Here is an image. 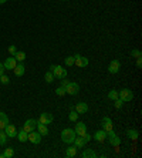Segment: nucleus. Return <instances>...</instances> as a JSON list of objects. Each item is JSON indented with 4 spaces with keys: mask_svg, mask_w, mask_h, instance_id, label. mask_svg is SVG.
Segmentation results:
<instances>
[{
    "mask_svg": "<svg viewBox=\"0 0 142 158\" xmlns=\"http://www.w3.org/2000/svg\"><path fill=\"white\" fill-rule=\"evenodd\" d=\"M50 71L53 74H54V78H57V80H63V78L67 77V70L64 69L63 66H60V64H53V66H50Z\"/></svg>",
    "mask_w": 142,
    "mask_h": 158,
    "instance_id": "1",
    "label": "nucleus"
},
{
    "mask_svg": "<svg viewBox=\"0 0 142 158\" xmlns=\"http://www.w3.org/2000/svg\"><path fill=\"white\" fill-rule=\"evenodd\" d=\"M75 137H77V134L73 128H64L61 131V141L68 144V145L74 143V138H75Z\"/></svg>",
    "mask_w": 142,
    "mask_h": 158,
    "instance_id": "2",
    "label": "nucleus"
},
{
    "mask_svg": "<svg viewBox=\"0 0 142 158\" xmlns=\"http://www.w3.org/2000/svg\"><path fill=\"white\" fill-rule=\"evenodd\" d=\"M118 98H121L124 103H129L134 100V93L129 88H122L121 91H118Z\"/></svg>",
    "mask_w": 142,
    "mask_h": 158,
    "instance_id": "3",
    "label": "nucleus"
},
{
    "mask_svg": "<svg viewBox=\"0 0 142 158\" xmlns=\"http://www.w3.org/2000/svg\"><path fill=\"white\" fill-rule=\"evenodd\" d=\"M107 140L109 141V144L112 145V147H120V144H121V140H120V137L114 132V130H111V131L107 132Z\"/></svg>",
    "mask_w": 142,
    "mask_h": 158,
    "instance_id": "4",
    "label": "nucleus"
},
{
    "mask_svg": "<svg viewBox=\"0 0 142 158\" xmlns=\"http://www.w3.org/2000/svg\"><path fill=\"white\" fill-rule=\"evenodd\" d=\"M66 93L68 96H77L80 93V85L74 83V81H70L68 84L66 85Z\"/></svg>",
    "mask_w": 142,
    "mask_h": 158,
    "instance_id": "5",
    "label": "nucleus"
},
{
    "mask_svg": "<svg viewBox=\"0 0 142 158\" xmlns=\"http://www.w3.org/2000/svg\"><path fill=\"white\" fill-rule=\"evenodd\" d=\"M74 64L80 69H85L88 66V59L87 57H83L81 54H75L74 56Z\"/></svg>",
    "mask_w": 142,
    "mask_h": 158,
    "instance_id": "6",
    "label": "nucleus"
},
{
    "mask_svg": "<svg viewBox=\"0 0 142 158\" xmlns=\"http://www.w3.org/2000/svg\"><path fill=\"white\" fill-rule=\"evenodd\" d=\"M37 127V121L34 120V118H30V120H27V121L24 123V125H23V130H24L26 132H30V131H34Z\"/></svg>",
    "mask_w": 142,
    "mask_h": 158,
    "instance_id": "7",
    "label": "nucleus"
},
{
    "mask_svg": "<svg viewBox=\"0 0 142 158\" xmlns=\"http://www.w3.org/2000/svg\"><path fill=\"white\" fill-rule=\"evenodd\" d=\"M16 64H17V60L14 59V56H11V57H7V59L4 60L3 63V66L6 70H13L16 67Z\"/></svg>",
    "mask_w": 142,
    "mask_h": 158,
    "instance_id": "8",
    "label": "nucleus"
},
{
    "mask_svg": "<svg viewBox=\"0 0 142 158\" xmlns=\"http://www.w3.org/2000/svg\"><path fill=\"white\" fill-rule=\"evenodd\" d=\"M29 141L33 144H40L41 143V134L39 131H30L29 132Z\"/></svg>",
    "mask_w": 142,
    "mask_h": 158,
    "instance_id": "9",
    "label": "nucleus"
},
{
    "mask_svg": "<svg viewBox=\"0 0 142 158\" xmlns=\"http://www.w3.org/2000/svg\"><path fill=\"white\" fill-rule=\"evenodd\" d=\"M74 131H75L77 135H84V134L87 132V125H85V123L78 121L77 123V125L74 127Z\"/></svg>",
    "mask_w": 142,
    "mask_h": 158,
    "instance_id": "10",
    "label": "nucleus"
},
{
    "mask_svg": "<svg viewBox=\"0 0 142 158\" xmlns=\"http://www.w3.org/2000/svg\"><path fill=\"white\" fill-rule=\"evenodd\" d=\"M121 69V63L118 61V60H112V61L109 63V66H108V71L111 74H117L118 71H120Z\"/></svg>",
    "mask_w": 142,
    "mask_h": 158,
    "instance_id": "11",
    "label": "nucleus"
},
{
    "mask_svg": "<svg viewBox=\"0 0 142 158\" xmlns=\"http://www.w3.org/2000/svg\"><path fill=\"white\" fill-rule=\"evenodd\" d=\"M4 132H6V135H7L9 138H13V137L17 135V130H16V127L14 125H11L10 123L4 127Z\"/></svg>",
    "mask_w": 142,
    "mask_h": 158,
    "instance_id": "12",
    "label": "nucleus"
},
{
    "mask_svg": "<svg viewBox=\"0 0 142 158\" xmlns=\"http://www.w3.org/2000/svg\"><path fill=\"white\" fill-rule=\"evenodd\" d=\"M102 130L104 131H111V130H114V125H112V120L109 117H104L102 118Z\"/></svg>",
    "mask_w": 142,
    "mask_h": 158,
    "instance_id": "13",
    "label": "nucleus"
},
{
    "mask_svg": "<svg viewBox=\"0 0 142 158\" xmlns=\"http://www.w3.org/2000/svg\"><path fill=\"white\" fill-rule=\"evenodd\" d=\"M39 121L47 125V124H51V123L54 121V118H53V115H51L50 113H43V114H40V118H39Z\"/></svg>",
    "mask_w": 142,
    "mask_h": 158,
    "instance_id": "14",
    "label": "nucleus"
},
{
    "mask_svg": "<svg viewBox=\"0 0 142 158\" xmlns=\"http://www.w3.org/2000/svg\"><path fill=\"white\" fill-rule=\"evenodd\" d=\"M97 143H104V141L107 140V131H104V130H98V131L94 134V137H92Z\"/></svg>",
    "mask_w": 142,
    "mask_h": 158,
    "instance_id": "15",
    "label": "nucleus"
},
{
    "mask_svg": "<svg viewBox=\"0 0 142 158\" xmlns=\"http://www.w3.org/2000/svg\"><path fill=\"white\" fill-rule=\"evenodd\" d=\"M73 108L78 113V114H85V113H88V104L87 103H77V106L73 107Z\"/></svg>",
    "mask_w": 142,
    "mask_h": 158,
    "instance_id": "16",
    "label": "nucleus"
},
{
    "mask_svg": "<svg viewBox=\"0 0 142 158\" xmlns=\"http://www.w3.org/2000/svg\"><path fill=\"white\" fill-rule=\"evenodd\" d=\"M37 130H39V132L41 134V137H46V135H48V128H47V125L46 124H43V123H40V121H37V127H36Z\"/></svg>",
    "mask_w": 142,
    "mask_h": 158,
    "instance_id": "17",
    "label": "nucleus"
},
{
    "mask_svg": "<svg viewBox=\"0 0 142 158\" xmlns=\"http://www.w3.org/2000/svg\"><path fill=\"white\" fill-rule=\"evenodd\" d=\"M81 157L83 158H97L98 155H97V152H95L94 150H91V148H85V150L83 151Z\"/></svg>",
    "mask_w": 142,
    "mask_h": 158,
    "instance_id": "18",
    "label": "nucleus"
},
{
    "mask_svg": "<svg viewBox=\"0 0 142 158\" xmlns=\"http://www.w3.org/2000/svg\"><path fill=\"white\" fill-rule=\"evenodd\" d=\"M24 70H26V67L23 63H18V64H16V67L13 69V71H14V74L17 76V77H22L23 74H24Z\"/></svg>",
    "mask_w": 142,
    "mask_h": 158,
    "instance_id": "19",
    "label": "nucleus"
},
{
    "mask_svg": "<svg viewBox=\"0 0 142 158\" xmlns=\"http://www.w3.org/2000/svg\"><path fill=\"white\" fill-rule=\"evenodd\" d=\"M17 140L20 141V143H26V141H29V132H26L24 130H20V131L17 132Z\"/></svg>",
    "mask_w": 142,
    "mask_h": 158,
    "instance_id": "20",
    "label": "nucleus"
},
{
    "mask_svg": "<svg viewBox=\"0 0 142 158\" xmlns=\"http://www.w3.org/2000/svg\"><path fill=\"white\" fill-rule=\"evenodd\" d=\"M74 145H75L77 148H84L85 145H87V141L84 140L81 135H78V137H75V138H74Z\"/></svg>",
    "mask_w": 142,
    "mask_h": 158,
    "instance_id": "21",
    "label": "nucleus"
},
{
    "mask_svg": "<svg viewBox=\"0 0 142 158\" xmlns=\"http://www.w3.org/2000/svg\"><path fill=\"white\" fill-rule=\"evenodd\" d=\"M77 150H78V148H77L75 145H70V147H67V150H66V157H67V158L75 157V155H77Z\"/></svg>",
    "mask_w": 142,
    "mask_h": 158,
    "instance_id": "22",
    "label": "nucleus"
},
{
    "mask_svg": "<svg viewBox=\"0 0 142 158\" xmlns=\"http://www.w3.org/2000/svg\"><path fill=\"white\" fill-rule=\"evenodd\" d=\"M9 124V117L4 114L3 111H0V130H4V127Z\"/></svg>",
    "mask_w": 142,
    "mask_h": 158,
    "instance_id": "23",
    "label": "nucleus"
},
{
    "mask_svg": "<svg viewBox=\"0 0 142 158\" xmlns=\"http://www.w3.org/2000/svg\"><path fill=\"white\" fill-rule=\"evenodd\" d=\"M127 135L129 137L131 140H138V137H139V132H138V130L129 128V130H127Z\"/></svg>",
    "mask_w": 142,
    "mask_h": 158,
    "instance_id": "24",
    "label": "nucleus"
},
{
    "mask_svg": "<svg viewBox=\"0 0 142 158\" xmlns=\"http://www.w3.org/2000/svg\"><path fill=\"white\" fill-rule=\"evenodd\" d=\"M78 115H80V114H78L74 108H71V111H70V114H68V120H70V121H73V123H77Z\"/></svg>",
    "mask_w": 142,
    "mask_h": 158,
    "instance_id": "25",
    "label": "nucleus"
},
{
    "mask_svg": "<svg viewBox=\"0 0 142 158\" xmlns=\"http://www.w3.org/2000/svg\"><path fill=\"white\" fill-rule=\"evenodd\" d=\"M14 59L17 60L18 63H23V61L26 60V53H24V52H17V53L14 54Z\"/></svg>",
    "mask_w": 142,
    "mask_h": 158,
    "instance_id": "26",
    "label": "nucleus"
},
{
    "mask_svg": "<svg viewBox=\"0 0 142 158\" xmlns=\"http://www.w3.org/2000/svg\"><path fill=\"white\" fill-rule=\"evenodd\" d=\"M7 138H9V137L6 135V132H4L3 130H0V145H6Z\"/></svg>",
    "mask_w": 142,
    "mask_h": 158,
    "instance_id": "27",
    "label": "nucleus"
},
{
    "mask_svg": "<svg viewBox=\"0 0 142 158\" xmlns=\"http://www.w3.org/2000/svg\"><path fill=\"white\" fill-rule=\"evenodd\" d=\"M3 155H4V158H11L14 155V150L13 148H4Z\"/></svg>",
    "mask_w": 142,
    "mask_h": 158,
    "instance_id": "28",
    "label": "nucleus"
},
{
    "mask_svg": "<svg viewBox=\"0 0 142 158\" xmlns=\"http://www.w3.org/2000/svg\"><path fill=\"white\" fill-rule=\"evenodd\" d=\"M44 80L47 81V83H53L54 81V74L51 73V71H47V73L44 74Z\"/></svg>",
    "mask_w": 142,
    "mask_h": 158,
    "instance_id": "29",
    "label": "nucleus"
},
{
    "mask_svg": "<svg viewBox=\"0 0 142 158\" xmlns=\"http://www.w3.org/2000/svg\"><path fill=\"white\" fill-rule=\"evenodd\" d=\"M55 94H57V96H59V97L66 96V94H67V93H66V88H64V87H61V85H60L59 88H55Z\"/></svg>",
    "mask_w": 142,
    "mask_h": 158,
    "instance_id": "30",
    "label": "nucleus"
},
{
    "mask_svg": "<svg viewBox=\"0 0 142 158\" xmlns=\"http://www.w3.org/2000/svg\"><path fill=\"white\" fill-rule=\"evenodd\" d=\"M108 98L112 100V101H114V100H117L118 98V91H117V90H111V91L108 93Z\"/></svg>",
    "mask_w": 142,
    "mask_h": 158,
    "instance_id": "31",
    "label": "nucleus"
},
{
    "mask_svg": "<svg viewBox=\"0 0 142 158\" xmlns=\"http://www.w3.org/2000/svg\"><path fill=\"white\" fill-rule=\"evenodd\" d=\"M131 56L135 57V59H139V57H142V53H141V50H138V48H134V50H131Z\"/></svg>",
    "mask_w": 142,
    "mask_h": 158,
    "instance_id": "32",
    "label": "nucleus"
},
{
    "mask_svg": "<svg viewBox=\"0 0 142 158\" xmlns=\"http://www.w3.org/2000/svg\"><path fill=\"white\" fill-rule=\"evenodd\" d=\"M66 66H68V67L74 66V56H68V57H66Z\"/></svg>",
    "mask_w": 142,
    "mask_h": 158,
    "instance_id": "33",
    "label": "nucleus"
},
{
    "mask_svg": "<svg viewBox=\"0 0 142 158\" xmlns=\"http://www.w3.org/2000/svg\"><path fill=\"white\" fill-rule=\"evenodd\" d=\"M0 83H2V84H9V83H10V78L3 74V76H0Z\"/></svg>",
    "mask_w": 142,
    "mask_h": 158,
    "instance_id": "34",
    "label": "nucleus"
},
{
    "mask_svg": "<svg viewBox=\"0 0 142 158\" xmlns=\"http://www.w3.org/2000/svg\"><path fill=\"white\" fill-rule=\"evenodd\" d=\"M124 104V101L121 98H117V100H114V106H115V108H121V106Z\"/></svg>",
    "mask_w": 142,
    "mask_h": 158,
    "instance_id": "35",
    "label": "nucleus"
},
{
    "mask_svg": "<svg viewBox=\"0 0 142 158\" xmlns=\"http://www.w3.org/2000/svg\"><path fill=\"white\" fill-rule=\"evenodd\" d=\"M16 53H17V48H16V46H9V54H10V56H14Z\"/></svg>",
    "mask_w": 142,
    "mask_h": 158,
    "instance_id": "36",
    "label": "nucleus"
},
{
    "mask_svg": "<svg viewBox=\"0 0 142 158\" xmlns=\"http://www.w3.org/2000/svg\"><path fill=\"white\" fill-rule=\"evenodd\" d=\"M81 137H83V138H84L85 141H87V143H88V141H91V138H92V137L90 135L88 132H85V134H84V135H81Z\"/></svg>",
    "mask_w": 142,
    "mask_h": 158,
    "instance_id": "37",
    "label": "nucleus"
},
{
    "mask_svg": "<svg viewBox=\"0 0 142 158\" xmlns=\"http://www.w3.org/2000/svg\"><path fill=\"white\" fill-rule=\"evenodd\" d=\"M68 83H70V81L67 80V77H66V78H63V80H61V87H64V88H66V85L68 84Z\"/></svg>",
    "mask_w": 142,
    "mask_h": 158,
    "instance_id": "38",
    "label": "nucleus"
},
{
    "mask_svg": "<svg viewBox=\"0 0 142 158\" xmlns=\"http://www.w3.org/2000/svg\"><path fill=\"white\" fill-rule=\"evenodd\" d=\"M136 67H138V69H141V67H142V57L136 59Z\"/></svg>",
    "mask_w": 142,
    "mask_h": 158,
    "instance_id": "39",
    "label": "nucleus"
},
{
    "mask_svg": "<svg viewBox=\"0 0 142 158\" xmlns=\"http://www.w3.org/2000/svg\"><path fill=\"white\" fill-rule=\"evenodd\" d=\"M4 71H6V69H4L3 63H0V76H3V74H4Z\"/></svg>",
    "mask_w": 142,
    "mask_h": 158,
    "instance_id": "40",
    "label": "nucleus"
},
{
    "mask_svg": "<svg viewBox=\"0 0 142 158\" xmlns=\"http://www.w3.org/2000/svg\"><path fill=\"white\" fill-rule=\"evenodd\" d=\"M7 0H0V4H3V3H6Z\"/></svg>",
    "mask_w": 142,
    "mask_h": 158,
    "instance_id": "41",
    "label": "nucleus"
},
{
    "mask_svg": "<svg viewBox=\"0 0 142 158\" xmlns=\"http://www.w3.org/2000/svg\"><path fill=\"white\" fill-rule=\"evenodd\" d=\"M0 158H4V155H3V152H2V154H0Z\"/></svg>",
    "mask_w": 142,
    "mask_h": 158,
    "instance_id": "42",
    "label": "nucleus"
},
{
    "mask_svg": "<svg viewBox=\"0 0 142 158\" xmlns=\"http://www.w3.org/2000/svg\"><path fill=\"white\" fill-rule=\"evenodd\" d=\"M61 2H67V0H61Z\"/></svg>",
    "mask_w": 142,
    "mask_h": 158,
    "instance_id": "43",
    "label": "nucleus"
}]
</instances>
